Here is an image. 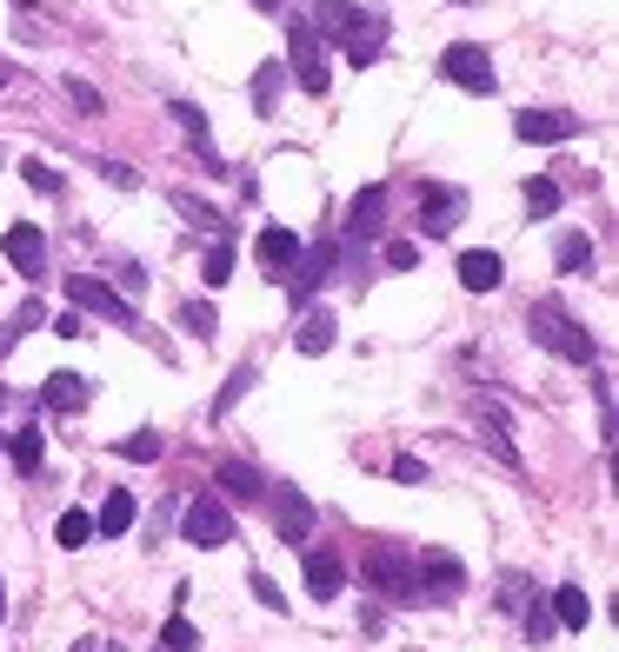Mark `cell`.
<instances>
[{
	"mask_svg": "<svg viewBox=\"0 0 619 652\" xmlns=\"http://www.w3.org/2000/svg\"><path fill=\"white\" fill-rule=\"evenodd\" d=\"M380 213H387V187H360L353 207H347V240H353V247L373 240V233H380Z\"/></svg>",
	"mask_w": 619,
	"mask_h": 652,
	"instance_id": "obj_14",
	"label": "cell"
},
{
	"mask_svg": "<svg viewBox=\"0 0 619 652\" xmlns=\"http://www.w3.org/2000/svg\"><path fill=\"white\" fill-rule=\"evenodd\" d=\"M180 540L200 546V553H213V546L233 540V513H227L213 493H200V500H187V513H180Z\"/></svg>",
	"mask_w": 619,
	"mask_h": 652,
	"instance_id": "obj_6",
	"label": "cell"
},
{
	"mask_svg": "<svg viewBox=\"0 0 619 652\" xmlns=\"http://www.w3.org/2000/svg\"><path fill=\"white\" fill-rule=\"evenodd\" d=\"M53 540L67 546V553H80V546H93V513H60V526H53Z\"/></svg>",
	"mask_w": 619,
	"mask_h": 652,
	"instance_id": "obj_27",
	"label": "cell"
},
{
	"mask_svg": "<svg viewBox=\"0 0 619 652\" xmlns=\"http://www.w3.org/2000/svg\"><path fill=\"white\" fill-rule=\"evenodd\" d=\"M460 207H467V200H460L453 187H420V227H427L433 240L460 227Z\"/></svg>",
	"mask_w": 619,
	"mask_h": 652,
	"instance_id": "obj_13",
	"label": "cell"
},
{
	"mask_svg": "<svg viewBox=\"0 0 619 652\" xmlns=\"http://www.w3.org/2000/svg\"><path fill=\"white\" fill-rule=\"evenodd\" d=\"M307 586H313V600H333V593L347 586V560H340L333 546H320V553H307Z\"/></svg>",
	"mask_w": 619,
	"mask_h": 652,
	"instance_id": "obj_19",
	"label": "cell"
},
{
	"mask_svg": "<svg viewBox=\"0 0 619 652\" xmlns=\"http://www.w3.org/2000/svg\"><path fill=\"white\" fill-rule=\"evenodd\" d=\"M313 33L320 40H340V53L353 67H373L380 47H387V20L367 13V7H353V0H313Z\"/></svg>",
	"mask_w": 619,
	"mask_h": 652,
	"instance_id": "obj_1",
	"label": "cell"
},
{
	"mask_svg": "<svg viewBox=\"0 0 619 652\" xmlns=\"http://www.w3.org/2000/svg\"><path fill=\"white\" fill-rule=\"evenodd\" d=\"M253 7H260V13H280V0H253Z\"/></svg>",
	"mask_w": 619,
	"mask_h": 652,
	"instance_id": "obj_44",
	"label": "cell"
},
{
	"mask_svg": "<svg viewBox=\"0 0 619 652\" xmlns=\"http://www.w3.org/2000/svg\"><path fill=\"white\" fill-rule=\"evenodd\" d=\"M253 253H260V267H267L273 280H287V273H293V260H300V233H293V227H260Z\"/></svg>",
	"mask_w": 619,
	"mask_h": 652,
	"instance_id": "obj_12",
	"label": "cell"
},
{
	"mask_svg": "<svg viewBox=\"0 0 619 652\" xmlns=\"http://www.w3.org/2000/svg\"><path fill=\"white\" fill-rule=\"evenodd\" d=\"M513 133L533 140V147H560V140L580 133V113H567V107H527V113L513 120Z\"/></svg>",
	"mask_w": 619,
	"mask_h": 652,
	"instance_id": "obj_10",
	"label": "cell"
},
{
	"mask_svg": "<svg viewBox=\"0 0 619 652\" xmlns=\"http://www.w3.org/2000/svg\"><path fill=\"white\" fill-rule=\"evenodd\" d=\"M0 87H7V67H0Z\"/></svg>",
	"mask_w": 619,
	"mask_h": 652,
	"instance_id": "obj_47",
	"label": "cell"
},
{
	"mask_svg": "<svg viewBox=\"0 0 619 652\" xmlns=\"http://www.w3.org/2000/svg\"><path fill=\"white\" fill-rule=\"evenodd\" d=\"M173 207H180V213H187V227H200V233H213V227H220V213H213L200 193H173Z\"/></svg>",
	"mask_w": 619,
	"mask_h": 652,
	"instance_id": "obj_36",
	"label": "cell"
},
{
	"mask_svg": "<svg viewBox=\"0 0 619 652\" xmlns=\"http://www.w3.org/2000/svg\"><path fill=\"white\" fill-rule=\"evenodd\" d=\"M100 173H107L113 187H140V173H133V167H120V160H100Z\"/></svg>",
	"mask_w": 619,
	"mask_h": 652,
	"instance_id": "obj_41",
	"label": "cell"
},
{
	"mask_svg": "<svg viewBox=\"0 0 619 652\" xmlns=\"http://www.w3.org/2000/svg\"><path fill=\"white\" fill-rule=\"evenodd\" d=\"M560 200H567V193H560V180H547V173H540V180H527V213H533V220L560 213Z\"/></svg>",
	"mask_w": 619,
	"mask_h": 652,
	"instance_id": "obj_28",
	"label": "cell"
},
{
	"mask_svg": "<svg viewBox=\"0 0 619 652\" xmlns=\"http://www.w3.org/2000/svg\"><path fill=\"white\" fill-rule=\"evenodd\" d=\"M507 280V260L493 253V247H473V253H460V287L467 293H493Z\"/></svg>",
	"mask_w": 619,
	"mask_h": 652,
	"instance_id": "obj_15",
	"label": "cell"
},
{
	"mask_svg": "<svg viewBox=\"0 0 619 652\" xmlns=\"http://www.w3.org/2000/svg\"><path fill=\"white\" fill-rule=\"evenodd\" d=\"M587 620H593V600H587L580 586H553V626L587 633Z\"/></svg>",
	"mask_w": 619,
	"mask_h": 652,
	"instance_id": "obj_21",
	"label": "cell"
},
{
	"mask_svg": "<svg viewBox=\"0 0 619 652\" xmlns=\"http://www.w3.org/2000/svg\"><path fill=\"white\" fill-rule=\"evenodd\" d=\"M13 7H33V0H13Z\"/></svg>",
	"mask_w": 619,
	"mask_h": 652,
	"instance_id": "obj_48",
	"label": "cell"
},
{
	"mask_svg": "<svg viewBox=\"0 0 619 652\" xmlns=\"http://www.w3.org/2000/svg\"><path fill=\"white\" fill-rule=\"evenodd\" d=\"M87 400H93V387L80 373H47V387H40V407H53V413H87Z\"/></svg>",
	"mask_w": 619,
	"mask_h": 652,
	"instance_id": "obj_17",
	"label": "cell"
},
{
	"mask_svg": "<svg viewBox=\"0 0 619 652\" xmlns=\"http://www.w3.org/2000/svg\"><path fill=\"white\" fill-rule=\"evenodd\" d=\"M127 526H133V493H127V487H113V493L100 500V513H93V533H100V540H120Z\"/></svg>",
	"mask_w": 619,
	"mask_h": 652,
	"instance_id": "obj_20",
	"label": "cell"
},
{
	"mask_svg": "<svg viewBox=\"0 0 619 652\" xmlns=\"http://www.w3.org/2000/svg\"><path fill=\"white\" fill-rule=\"evenodd\" d=\"M307 93H327L333 67H327V40L313 33V20H287V60H280Z\"/></svg>",
	"mask_w": 619,
	"mask_h": 652,
	"instance_id": "obj_4",
	"label": "cell"
},
{
	"mask_svg": "<svg viewBox=\"0 0 619 652\" xmlns=\"http://www.w3.org/2000/svg\"><path fill=\"white\" fill-rule=\"evenodd\" d=\"M280 87H287V67L267 60V67L253 73V113H273V107H280Z\"/></svg>",
	"mask_w": 619,
	"mask_h": 652,
	"instance_id": "obj_24",
	"label": "cell"
},
{
	"mask_svg": "<svg viewBox=\"0 0 619 652\" xmlns=\"http://www.w3.org/2000/svg\"><path fill=\"white\" fill-rule=\"evenodd\" d=\"M67 100H73V107H80V113H100V93H93V87H87V80H67Z\"/></svg>",
	"mask_w": 619,
	"mask_h": 652,
	"instance_id": "obj_40",
	"label": "cell"
},
{
	"mask_svg": "<svg viewBox=\"0 0 619 652\" xmlns=\"http://www.w3.org/2000/svg\"><path fill=\"white\" fill-rule=\"evenodd\" d=\"M0 253L13 260V273H27V280H40L47 273V233L33 227V220H13L7 227V240H0Z\"/></svg>",
	"mask_w": 619,
	"mask_h": 652,
	"instance_id": "obj_11",
	"label": "cell"
},
{
	"mask_svg": "<svg viewBox=\"0 0 619 652\" xmlns=\"http://www.w3.org/2000/svg\"><path fill=\"white\" fill-rule=\"evenodd\" d=\"M247 586H253V600H260V606H267V613H287V593H280V586H273V580H267V573H253V580H247Z\"/></svg>",
	"mask_w": 619,
	"mask_h": 652,
	"instance_id": "obj_38",
	"label": "cell"
},
{
	"mask_svg": "<svg viewBox=\"0 0 619 652\" xmlns=\"http://www.w3.org/2000/svg\"><path fill=\"white\" fill-rule=\"evenodd\" d=\"M160 652H200V633H193L187 613H173V620L160 626Z\"/></svg>",
	"mask_w": 619,
	"mask_h": 652,
	"instance_id": "obj_33",
	"label": "cell"
},
{
	"mask_svg": "<svg viewBox=\"0 0 619 652\" xmlns=\"http://www.w3.org/2000/svg\"><path fill=\"white\" fill-rule=\"evenodd\" d=\"M367 586L387 593L393 606H420V573H413V553L400 540H373L367 546Z\"/></svg>",
	"mask_w": 619,
	"mask_h": 652,
	"instance_id": "obj_3",
	"label": "cell"
},
{
	"mask_svg": "<svg viewBox=\"0 0 619 652\" xmlns=\"http://www.w3.org/2000/svg\"><path fill=\"white\" fill-rule=\"evenodd\" d=\"M0 400H7V387H0Z\"/></svg>",
	"mask_w": 619,
	"mask_h": 652,
	"instance_id": "obj_49",
	"label": "cell"
},
{
	"mask_svg": "<svg viewBox=\"0 0 619 652\" xmlns=\"http://www.w3.org/2000/svg\"><path fill=\"white\" fill-rule=\"evenodd\" d=\"M333 340H340V327H333V313H327V307H313V313L300 320V333H293V347H300V353H327Z\"/></svg>",
	"mask_w": 619,
	"mask_h": 652,
	"instance_id": "obj_22",
	"label": "cell"
},
{
	"mask_svg": "<svg viewBox=\"0 0 619 652\" xmlns=\"http://www.w3.org/2000/svg\"><path fill=\"white\" fill-rule=\"evenodd\" d=\"M413 260H420V247H413V240H387V267H393V273H407Z\"/></svg>",
	"mask_w": 619,
	"mask_h": 652,
	"instance_id": "obj_39",
	"label": "cell"
},
{
	"mask_svg": "<svg viewBox=\"0 0 619 652\" xmlns=\"http://www.w3.org/2000/svg\"><path fill=\"white\" fill-rule=\"evenodd\" d=\"M53 333H60V340H80V333H87V320H80V313H60V320H53Z\"/></svg>",
	"mask_w": 619,
	"mask_h": 652,
	"instance_id": "obj_43",
	"label": "cell"
},
{
	"mask_svg": "<svg viewBox=\"0 0 619 652\" xmlns=\"http://www.w3.org/2000/svg\"><path fill=\"white\" fill-rule=\"evenodd\" d=\"M213 487L227 493V500H240V506H253V500H267V480L247 467V460H220L213 467Z\"/></svg>",
	"mask_w": 619,
	"mask_h": 652,
	"instance_id": "obj_16",
	"label": "cell"
},
{
	"mask_svg": "<svg viewBox=\"0 0 619 652\" xmlns=\"http://www.w3.org/2000/svg\"><path fill=\"white\" fill-rule=\"evenodd\" d=\"M20 180H27L33 193H60V173H53L47 160H20Z\"/></svg>",
	"mask_w": 619,
	"mask_h": 652,
	"instance_id": "obj_37",
	"label": "cell"
},
{
	"mask_svg": "<svg viewBox=\"0 0 619 652\" xmlns=\"http://www.w3.org/2000/svg\"><path fill=\"white\" fill-rule=\"evenodd\" d=\"M0 620H7V580H0Z\"/></svg>",
	"mask_w": 619,
	"mask_h": 652,
	"instance_id": "obj_46",
	"label": "cell"
},
{
	"mask_svg": "<svg viewBox=\"0 0 619 652\" xmlns=\"http://www.w3.org/2000/svg\"><path fill=\"white\" fill-rule=\"evenodd\" d=\"M67 652H93V640H73V646H67Z\"/></svg>",
	"mask_w": 619,
	"mask_h": 652,
	"instance_id": "obj_45",
	"label": "cell"
},
{
	"mask_svg": "<svg viewBox=\"0 0 619 652\" xmlns=\"http://www.w3.org/2000/svg\"><path fill=\"white\" fill-rule=\"evenodd\" d=\"M527 333L547 347V353H560V360H573V367H600V347H593V333L560 307V300H533L527 307Z\"/></svg>",
	"mask_w": 619,
	"mask_h": 652,
	"instance_id": "obj_2",
	"label": "cell"
},
{
	"mask_svg": "<svg viewBox=\"0 0 619 652\" xmlns=\"http://www.w3.org/2000/svg\"><path fill=\"white\" fill-rule=\"evenodd\" d=\"M7 453H13V467H20V473H40V460H47V440H40V427H20V433L7 440Z\"/></svg>",
	"mask_w": 619,
	"mask_h": 652,
	"instance_id": "obj_25",
	"label": "cell"
},
{
	"mask_svg": "<svg viewBox=\"0 0 619 652\" xmlns=\"http://www.w3.org/2000/svg\"><path fill=\"white\" fill-rule=\"evenodd\" d=\"M267 506H273V533L287 546H307L313 540V500L300 487H267Z\"/></svg>",
	"mask_w": 619,
	"mask_h": 652,
	"instance_id": "obj_9",
	"label": "cell"
},
{
	"mask_svg": "<svg viewBox=\"0 0 619 652\" xmlns=\"http://www.w3.org/2000/svg\"><path fill=\"white\" fill-rule=\"evenodd\" d=\"M440 73H447L453 87H467V93H493V87H500L493 53H487V47H473V40H453V47L440 53Z\"/></svg>",
	"mask_w": 619,
	"mask_h": 652,
	"instance_id": "obj_7",
	"label": "cell"
},
{
	"mask_svg": "<svg viewBox=\"0 0 619 652\" xmlns=\"http://www.w3.org/2000/svg\"><path fill=\"white\" fill-rule=\"evenodd\" d=\"M200 280H207V287H227V280H233V247H227V240H213V247H207Z\"/></svg>",
	"mask_w": 619,
	"mask_h": 652,
	"instance_id": "obj_30",
	"label": "cell"
},
{
	"mask_svg": "<svg viewBox=\"0 0 619 652\" xmlns=\"http://www.w3.org/2000/svg\"><path fill=\"white\" fill-rule=\"evenodd\" d=\"M393 480H400V487H420V480H427V467H420V460H393Z\"/></svg>",
	"mask_w": 619,
	"mask_h": 652,
	"instance_id": "obj_42",
	"label": "cell"
},
{
	"mask_svg": "<svg viewBox=\"0 0 619 652\" xmlns=\"http://www.w3.org/2000/svg\"><path fill=\"white\" fill-rule=\"evenodd\" d=\"M180 327H187L193 340H213V327H220V313H213L207 300H187V307H180Z\"/></svg>",
	"mask_w": 619,
	"mask_h": 652,
	"instance_id": "obj_34",
	"label": "cell"
},
{
	"mask_svg": "<svg viewBox=\"0 0 619 652\" xmlns=\"http://www.w3.org/2000/svg\"><path fill=\"white\" fill-rule=\"evenodd\" d=\"M253 380H260V373H253V367H233V380H227V387H220V393H213V420H220V413H233V407H240V400H247V387H253Z\"/></svg>",
	"mask_w": 619,
	"mask_h": 652,
	"instance_id": "obj_31",
	"label": "cell"
},
{
	"mask_svg": "<svg viewBox=\"0 0 619 652\" xmlns=\"http://www.w3.org/2000/svg\"><path fill=\"white\" fill-rule=\"evenodd\" d=\"M67 300H73L80 313H100V320H113V327H140V313H133V300H127L120 287H107V280H93V273H67Z\"/></svg>",
	"mask_w": 619,
	"mask_h": 652,
	"instance_id": "obj_5",
	"label": "cell"
},
{
	"mask_svg": "<svg viewBox=\"0 0 619 652\" xmlns=\"http://www.w3.org/2000/svg\"><path fill=\"white\" fill-rule=\"evenodd\" d=\"M553 267H560V273H587V267H593V240H587V233H567V240L553 247Z\"/></svg>",
	"mask_w": 619,
	"mask_h": 652,
	"instance_id": "obj_26",
	"label": "cell"
},
{
	"mask_svg": "<svg viewBox=\"0 0 619 652\" xmlns=\"http://www.w3.org/2000/svg\"><path fill=\"white\" fill-rule=\"evenodd\" d=\"M520 626H527V640H533V646H540V640H547V633H553V606H547V600H540V593H533V600H520Z\"/></svg>",
	"mask_w": 619,
	"mask_h": 652,
	"instance_id": "obj_32",
	"label": "cell"
},
{
	"mask_svg": "<svg viewBox=\"0 0 619 652\" xmlns=\"http://www.w3.org/2000/svg\"><path fill=\"white\" fill-rule=\"evenodd\" d=\"M413 573H420V600H440V606H453V600L467 593V566H460L453 553H440V546L413 553Z\"/></svg>",
	"mask_w": 619,
	"mask_h": 652,
	"instance_id": "obj_8",
	"label": "cell"
},
{
	"mask_svg": "<svg viewBox=\"0 0 619 652\" xmlns=\"http://www.w3.org/2000/svg\"><path fill=\"white\" fill-rule=\"evenodd\" d=\"M480 440H487L507 467H520V447H513V427H507V413H500V407H480Z\"/></svg>",
	"mask_w": 619,
	"mask_h": 652,
	"instance_id": "obj_23",
	"label": "cell"
},
{
	"mask_svg": "<svg viewBox=\"0 0 619 652\" xmlns=\"http://www.w3.org/2000/svg\"><path fill=\"white\" fill-rule=\"evenodd\" d=\"M113 453H120V460H133V467H153V460H160V433H153V427H140V433H127Z\"/></svg>",
	"mask_w": 619,
	"mask_h": 652,
	"instance_id": "obj_29",
	"label": "cell"
},
{
	"mask_svg": "<svg viewBox=\"0 0 619 652\" xmlns=\"http://www.w3.org/2000/svg\"><path fill=\"white\" fill-rule=\"evenodd\" d=\"M40 320H47V307H40V300H27V307H20V320H13V327H0V360H7V353L20 347V333H27V327H40Z\"/></svg>",
	"mask_w": 619,
	"mask_h": 652,
	"instance_id": "obj_35",
	"label": "cell"
},
{
	"mask_svg": "<svg viewBox=\"0 0 619 652\" xmlns=\"http://www.w3.org/2000/svg\"><path fill=\"white\" fill-rule=\"evenodd\" d=\"M167 113H173V120H180V133H187V140H193V153H200V160H207V167H213V173H220V147H213V133H207V113H200V107H193V100H173V107H167Z\"/></svg>",
	"mask_w": 619,
	"mask_h": 652,
	"instance_id": "obj_18",
	"label": "cell"
}]
</instances>
